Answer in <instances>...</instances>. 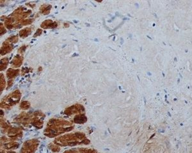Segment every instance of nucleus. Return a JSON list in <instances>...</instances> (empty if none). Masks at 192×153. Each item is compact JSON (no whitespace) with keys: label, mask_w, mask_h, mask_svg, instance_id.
<instances>
[{"label":"nucleus","mask_w":192,"mask_h":153,"mask_svg":"<svg viewBox=\"0 0 192 153\" xmlns=\"http://www.w3.org/2000/svg\"><path fill=\"white\" fill-rule=\"evenodd\" d=\"M90 141L86 138L85 135L83 133H75L72 134H67L54 140V144L60 146H76L78 145L90 144Z\"/></svg>","instance_id":"1"},{"label":"nucleus","mask_w":192,"mask_h":153,"mask_svg":"<svg viewBox=\"0 0 192 153\" xmlns=\"http://www.w3.org/2000/svg\"><path fill=\"white\" fill-rule=\"evenodd\" d=\"M49 127L45 130V135L49 137H55L64 132L72 130L71 123L66 121L52 119L48 122Z\"/></svg>","instance_id":"2"},{"label":"nucleus","mask_w":192,"mask_h":153,"mask_svg":"<svg viewBox=\"0 0 192 153\" xmlns=\"http://www.w3.org/2000/svg\"><path fill=\"white\" fill-rule=\"evenodd\" d=\"M21 98V93L19 91H15L14 93L9 94L3 100L1 104V107L7 109L10 107L15 105L19 102Z\"/></svg>","instance_id":"3"},{"label":"nucleus","mask_w":192,"mask_h":153,"mask_svg":"<svg viewBox=\"0 0 192 153\" xmlns=\"http://www.w3.org/2000/svg\"><path fill=\"white\" fill-rule=\"evenodd\" d=\"M39 141L37 139H31L23 144L20 153H34L37 149Z\"/></svg>","instance_id":"4"},{"label":"nucleus","mask_w":192,"mask_h":153,"mask_svg":"<svg viewBox=\"0 0 192 153\" xmlns=\"http://www.w3.org/2000/svg\"><path fill=\"white\" fill-rule=\"evenodd\" d=\"M84 110H85V109H84L82 105H76L67 108V109L65 110V114L70 115L74 114H76V113L83 112Z\"/></svg>","instance_id":"5"},{"label":"nucleus","mask_w":192,"mask_h":153,"mask_svg":"<svg viewBox=\"0 0 192 153\" xmlns=\"http://www.w3.org/2000/svg\"><path fill=\"white\" fill-rule=\"evenodd\" d=\"M8 135L10 138H17L19 137H21L23 135L22 131L18 128H10L8 131Z\"/></svg>","instance_id":"6"},{"label":"nucleus","mask_w":192,"mask_h":153,"mask_svg":"<svg viewBox=\"0 0 192 153\" xmlns=\"http://www.w3.org/2000/svg\"><path fill=\"white\" fill-rule=\"evenodd\" d=\"M19 144L17 143V142H7V143H5L3 145V147L4 149H7V150H10V149H15L19 147Z\"/></svg>","instance_id":"7"},{"label":"nucleus","mask_w":192,"mask_h":153,"mask_svg":"<svg viewBox=\"0 0 192 153\" xmlns=\"http://www.w3.org/2000/svg\"><path fill=\"white\" fill-rule=\"evenodd\" d=\"M86 121V117L84 114H80L76 115L74 119V122L77 124H83Z\"/></svg>","instance_id":"8"},{"label":"nucleus","mask_w":192,"mask_h":153,"mask_svg":"<svg viewBox=\"0 0 192 153\" xmlns=\"http://www.w3.org/2000/svg\"><path fill=\"white\" fill-rule=\"evenodd\" d=\"M79 151L81 153H97L96 150L88 148H80L79 149Z\"/></svg>","instance_id":"9"},{"label":"nucleus","mask_w":192,"mask_h":153,"mask_svg":"<svg viewBox=\"0 0 192 153\" xmlns=\"http://www.w3.org/2000/svg\"><path fill=\"white\" fill-rule=\"evenodd\" d=\"M49 148L54 152H57L60 151L59 146H58L56 144H50L49 146Z\"/></svg>","instance_id":"10"},{"label":"nucleus","mask_w":192,"mask_h":153,"mask_svg":"<svg viewBox=\"0 0 192 153\" xmlns=\"http://www.w3.org/2000/svg\"><path fill=\"white\" fill-rule=\"evenodd\" d=\"M30 103H29L28 102H26V101H25V102H23L20 105V107L23 110H27L29 109V107H30Z\"/></svg>","instance_id":"11"},{"label":"nucleus","mask_w":192,"mask_h":153,"mask_svg":"<svg viewBox=\"0 0 192 153\" xmlns=\"http://www.w3.org/2000/svg\"><path fill=\"white\" fill-rule=\"evenodd\" d=\"M64 153H81L79 151V149H70L67 150V151H65Z\"/></svg>","instance_id":"12"},{"label":"nucleus","mask_w":192,"mask_h":153,"mask_svg":"<svg viewBox=\"0 0 192 153\" xmlns=\"http://www.w3.org/2000/svg\"><path fill=\"white\" fill-rule=\"evenodd\" d=\"M2 153V152H1ZM3 153H17V152H15L14 151H8L7 152H3Z\"/></svg>","instance_id":"13"}]
</instances>
